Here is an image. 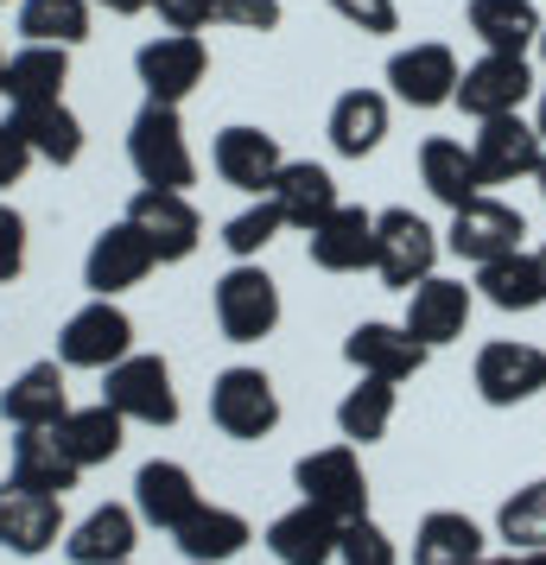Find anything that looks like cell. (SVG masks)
Instances as JSON below:
<instances>
[{"mask_svg":"<svg viewBox=\"0 0 546 565\" xmlns=\"http://www.w3.org/2000/svg\"><path fill=\"white\" fill-rule=\"evenodd\" d=\"M426 343H419L407 324H388V318H363L356 331L343 337V362L356 369V375H375V382H414L419 369H426Z\"/></svg>","mask_w":546,"mask_h":565,"instance_id":"11","label":"cell"},{"mask_svg":"<svg viewBox=\"0 0 546 565\" xmlns=\"http://www.w3.org/2000/svg\"><path fill=\"white\" fill-rule=\"evenodd\" d=\"M64 83H71V52L64 45H20L7 57V103L13 108L64 103Z\"/></svg>","mask_w":546,"mask_h":565,"instance_id":"32","label":"cell"},{"mask_svg":"<svg viewBox=\"0 0 546 565\" xmlns=\"http://www.w3.org/2000/svg\"><path fill=\"white\" fill-rule=\"evenodd\" d=\"M495 540H508V553H540L546 546V477L521 483L495 509Z\"/></svg>","mask_w":546,"mask_h":565,"instance_id":"38","label":"cell"},{"mask_svg":"<svg viewBox=\"0 0 546 565\" xmlns=\"http://www.w3.org/2000/svg\"><path fill=\"white\" fill-rule=\"evenodd\" d=\"M470 306H477V286L432 274V280H419L414 292H407V318H400V324H407L426 350H445V343H458V337H464Z\"/></svg>","mask_w":546,"mask_h":565,"instance_id":"20","label":"cell"},{"mask_svg":"<svg viewBox=\"0 0 546 565\" xmlns=\"http://www.w3.org/2000/svg\"><path fill=\"white\" fill-rule=\"evenodd\" d=\"M210 306H216V331L229 343H260L280 324V286H274V274L260 260H235L229 274L216 280Z\"/></svg>","mask_w":546,"mask_h":565,"instance_id":"2","label":"cell"},{"mask_svg":"<svg viewBox=\"0 0 546 565\" xmlns=\"http://www.w3.org/2000/svg\"><path fill=\"white\" fill-rule=\"evenodd\" d=\"M128 166L153 191H191L197 159H191V140H184V121L172 103H147L128 121Z\"/></svg>","mask_w":546,"mask_h":565,"instance_id":"1","label":"cell"},{"mask_svg":"<svg viewBox=\"0 0 546 565\" xmlns=\"http://www.w3.org/2000/svg\"><path fill=\"white\" fill-rule=\"evenodd\" d=\"M470 153H477L483 184H515V179H534V172H540L546 140H540L534 121H521V115H495V121H477Z\"/></svg>","mask_w":546,"mask_h":565,"instance_id":"16","label":"cell"},{"mask_svg":"<svg viewBox=\"0 0 546 565\" xmlns=\"http://www.w3.org/2000/svg\"><path fill=\"white\" fill-rule=\"evenodd\" d=\"M439 248H445L439 230L426 216H414V210H382L375 216V274L394 292H414L419 280H432L439 274Z\"/></svg>","mask_w":546,"mask_h":565,"instance_id":"3","label":"cell"},{"mask_svg":"<svg viewBox=\"0 0 546 565\" xmlns=\"http://www.w3.org/2000/svg\"><path fill=\"white\" fill-rule=\"evenodd\" d=\"M394 407H400L394 382L356 375V387H350V394L338 401V433H343V445H375V438H388Z\"/></svg>","mask_w":546,"mask_h":565,"instance_id":"35","label":"cell"},{"mask_svg":"<svg viewBox=\"0 0 546 565\" xmlns=\"http://www.w3.org/2000/svg\"><path fill=\"white\" fill-rule=\"evenodd\" d=\"M521 235H527V223H521L515 204H502V198H470L464 210H451L445 248H451L458 260H470V267H483V260L515 255Z\"/></svg>","mask_w":546,"mask_h":565,"instance_id":"14","label":"cell"},{"mask_svg":"<svg viewBox=\"0 0 546 565\" xmlns=\"http://www.w3.org/2000/svg\"><path fill=\"white\" fill-rule=\"evenodd\" d=\"M0 7H7V0H0Z\"/></svg>","mask_w":546,"mask_h":565,"instance_id":"54","label":"cell"},{"mask_svg":"<svg viewBox=\"0 0 546 565\" xmlns=\"http://www.w3.org/2000/svg\"><path fill=\"white\" fill-rule=\"evenodd\" d=\"M477 292H483L495 311H540L546 306L540 260L527 255V248H515V255H502V260H483V267H477Z\"/></svg>","mask_w":546,"mask_h":565,"instance_id":"34","label":"cell"},{"mask_svg":"<svg viewBox=\"0 0 546 565\" xmlns=\"http://www.w3.org/2000/svg\"><path fill=\"white\" fill-rule=\"evenodd\" d=\"M292 483H299V502L338 514V521H356L368 514V477L356 445H324V451H306L292 463Z\"/></svg>","mask_w":546,"mask_h":565,"instance_id":"7","label":"cell"},{"mask_svg":"<svg viewBox=\"0 0 546 565\" xmlns=\"http://www.w3.org/2000/svg\"><path fill=\"white\" fill-rule=\"evenodd\" d=\"M267 198L280 204V216H287V230H306V235H312L318 223H324V216L338 210V179H331L324 166H312V159H287Z\"/></svg>","mask_w":546,"mask_h":565,"instance_id":"28","label":"cell"},{"mask_svg":"<svg viewBox=\"0 0 546 565\" xmlns=\"http://www.w3.org/2000/svg\"><path fill=\"white\" fill-rule=\"evenodd\" d=\"M184 565H191V559H184Z\"/></svg>","mask_w":546,"mask_h":565,"instance_id":"55","label":"cell"},{"mask_svg":"<svg viewBox=\"0 0 546 565\" xmlns=\"http://www.w3.org/2000/svg\"><path fill=\"white\" fill-rule=\"evenodd\" d=\"M13 121L26 128L32 153L45 166H77L83 159V121L64 103H39V108H13Z\"/></svg>","mask_w":546,"mask_h":565,"instance_id":"36","label":"cell"},{"mask_svg":"<svg viewBox=\"0 0 546 565\" xmlns=\"http://www.w3.org/2000/svg\"><path fill=\"white\" fill-rule=\"evenodd\" d=\"M477 565H515V553H483Z\"/></svg>","mask_w":546,"mask_h":565,"instance_id":"47","label":"cell"},{"mask_svg":"<svg viewBox=\"0 0 546 565\" xmlns=\"http://www.w3.org/2000/svg\"><path fill=\"white\" fill-rule=\"evenodd\" d=\"M133 356V318L115 299H89L83 311L64 318L57 331V362L64 369H89V375H108L115 362Z\"/></svg>","mask_w":546,"mask_h":565,"instance_id":"5","label":"cell"},{"mask_svg":"<svg viewBox=\"0 0 546 565\" xmlns=\"http://www.w3.org/2000/svg\"><path fill=\"white\" fill-rule=\"evenodd\" d=\"M133 546H140V514L128 502H103V509H89L64 534V553L71 565H128Z\"/></svg>","mask_w":546,"mask_h":565,"instance_id":"24","label":"cell"},{"mask_svg":"<svg viewBox=\"0 0 546 565\" xmlns=\"http://www.w3.org/2000/svg\"><path fill=\"white\" fill-rule=\"evenodd\" d=\"M153 267H159L153 242L121 216V223H108V230L89 242V255H83V286H89V299H115V292L140 286Z\"/></svg>","mask_w":546,"mask_h":565,"instance_id":"12","label":"cell"},{"mask_svg":"<svg viewBox=\"0 0 546 565\" xmlns=\"http://www.w3.org/2000/svg\"><path fill=\"white\" fill-rule=\"evenodd\" d=\"M534 96V71L527 57H502V52H483L477 64H464L458 77V108L470 121H495V115H521V103Z\"/></svg>","mask_w":546,"mask_h":565,"instance_id":"15","label":"cell"},{"mask_svg":"<svg viewBox=\"0 0 546 565\" xmlns=\"http://www.w3.org/2000/svg\"><path fill=\"white\" fill-rule=\"evenodd\" d=\"M64 540V502L57 495H32V489L0 483V546L20 553V559H39Z\"/></svg>","mask_w":546,"mask_h":565,"instance_id":"22","label":"cell"},{"mask_svg":"<svg viewBox=\"0 0 546 565\" xmlns=\"http://www.w3.org/2000/svg\"><path fill=\"white\" fill-rule=\"evenodd\" d=\"M483 553H490V540L464 509H432L414 527V565H477Z\"/></svg>","mask_w":546,"mask_h":565,"instance_id":"33","label":"cell"},{"mask_svg":"<svg viewBox=\"0 0 546 565\" xmlns=\"http://www.w3.org/2000/svg\"><path fill=\"white\" fill-rule=\"evenodd\" d=\"M534 128H540V140H546V89H540V115H534Z\"/></svg>","mask_w":546,"mask_h":565,"instance_id":"49","label":"cell"},{"mask_svg":"<svg viewBox=\"0 0 546 565\" xmlns=\"http://www.w3.org/2000/svg\"><path fill=\"white\" fill-rule=\"evenodd\" d=\"M77 463L64 458V445H57V433H20L13 438V458H7V483L13 489H32V495H71L77 489Z\"/></svg>","mask_w":546,"mask_h":565,"instance_id":"27","label":"cell"},{"mask_svg":"<svg viewBox=\"0 0 546 565\" xmlns=\"http://www.w3.org/2000/svg\"><path fill=\"white\" fill-rule=\"evenodd\" d=\"M419 184H426L445 210H464L470 198L490 191L483 172H477V153H470L464 140H451V134H432V140L419 147Z\"/></svg>","mask_w":546,"mask_h":565,"instance_id":"25","label":"cell"},{"mask_svg":"<svg viewBox=\"0 0 546 565\" xmlns=\"http://www.w3.org/2000/svg\"><path fill=\"white\" fill-rule=\"evenodd\" d=\"M133 77L147 89V103H172L179 108L197 83L210 77V52L197 32H159L133 52Z\"/></svg>","mask_w":546,"mask_h":565,"instance_id":"8","label":"cell"},{"mask_svg":"<svg viewBox=\"0 0 546 565\" xmlns=\"http://www.w3.org/2000/svg\"><path fill=\"white\" fill-rule=\"evenodd\" d=\"M32 140H26V128H20V121H13V115H7V121H0V191H7V184H20L26 179V166H32Z\"/></svg>","mask_w":546,"mask_h":565,"instance_id":"44","label":"cell"},{"mask_svg":"<svg viewBox=\"0 0 546 565\" xmlns=\"http://www.w3.org/2000/svg\"><path fill=\"white\" fill-rule=\"evenodd\" d=\"M338 565H400V546H394V534L375 514H356L338 534Z\"/></svg>","mask_w":546,"mask_h":565,"instance_id":"40","label":"cell"},{"mask_svg":"<svg viewBox=\"0 0 546 565\" xmlns=\"http://www.w3.org/2000/svg\"><path fill=\"white\" fill-rule=\"evenodd\" d=\"M26 274V216L13 204H0V286Z\"/></svg>","mask_w":546,"mask_h":565,"instance_id":"43","label":"cell"},{"mask_svg":"<svg viewBox=\"0 0 546 565\" xmlns=\"http://www.w3.org/2000/svg\"><path fill=\"white\" fill-rule=\"evenodd\" d=\"M280 230H287L280 204H274V198H255L248 210H235L229 223H223V248H229L235 260H260V248H267Z\"/></svg>","mask_w":546,"mask_h":565,"instance_id":"39","label":"cell"},{"mask_svg":"<svg viewBox=\"0 0 546 565\" xmlns=\"http://www.w3.org/2000/svg\"><path fill=\"white\" fill-rule=\"evenodd\" d=\"M470 382H477V401H483V407H527L534 394H546V350L515 343V337L483 343Z\"/></svg>","mask_w":546,"mask_h":565,"instance_id":"9","label":"cell"},{"mask_svg":"<svg viewBox=\"0 0 546 565\" xmlns=\"http://www.w3.org/2000/svg\"><path fill=\"white\" fill-rule=\"evenodd\" d=\"M248 540H255V527H248L235 509H223V502H197L191 521L172 534V546H179L191 565H229Z\"/></svg>","mask_w":546,"mask_h":565,"instance_id":"30","label":"cell"},{"mask_svg":"<svg viewBox=\"0 0 546 565\" xmlns=\"http://www.w3.org/2000/svg\"><path fill=\"white\" fill-rule=\"evenodd\" d=\"M210 166H216V179L235 184V191H248V198H267L274 179H280V140L267 128H223L216 134V147H210Z\"/></svg>","mask_w":546,"mask_h":565,"instance_id":"17","label":"cell"},{"mask_svg":"<svg viewBox=\"0 0 546 565\" xmlns=\"http://www.w3.org/2000/svg\"><path fill=\"white\" fill-rule=\"evenodd\" d=\"M464 20L483 39V52H502V57H527L540 45V26H546L534 0H470Z\"/></svg>","mask_w":546,"mask_h":565,"instance_id":"29","label":"cell"},{"mask_svg":"<svg viewBox=\"0 0 546 565\" xmlns=\"http://www.w3.org/2000/svg\"><path fill=\"white\" fill-rule=\"evenodd\" d=\"M324 134H331V147H338L343 159H368L388 140V96H382V89H343L338 103H331Z\"/></svg>","mask_w":546,"mask_h":565,"instance_id":"31","label":"cell"},{"mask_svg":"<svg viewBox=\"0 0 546 565\" xmlns=\"http://www.w3.org/2000/svg\"><path fill=\"white\" fill-rule=\"evenodd\" d=\"M338 534H343L338 514L312 509V502H292L287 514L267 521L260 540H267V553L280 565H338Z\"/></svg>","mask_w":546,"mask_h":565,"instance_id":"21","label":"cell"},{"mask_svg":"<svg viewBox=\"0 0 546 565\" xmlns=\"http://www.w3.org/2000/svg\"><path fill=\"white\" fill-rule=\"evenodd\" d=\"M458 77H464V64H458V52L439 45V39L400 45V52L388 57V89H394V103H407V108L458 103Z\"/></svg>","mask_w":546,"mask_h":565,"instance_id":"10","label":"cell"},{"mask_svg":"<svg viewBox=\"0 0 546 565\" xmlns=\"http://www.w3.org/2000/svg\"><path fill=\"white\" fill-rule=\"evenodd\" d=\"M128 223L153 242L159 260H191L197 242H204V216H197V204H191L184 191H153V184H140L128 198Z\"/></svg>","mask_w":546,"mask_h":565,"instance_id":"13","label":"cell"},{"mask_svg":"<svg viewBox=\"0 0 546 565\" xmlns=\"http://www.w3.org/2000/svg\"><path fill=\"white\" fill-rule=\"evenodd\" d=\"M89 7H108V13H121V20H133V13H147L153 0H89Z\"/></svg>","mask_w":546,"mask_h":565,"instance_id":"46","label":"cell"},{"mask_svg":"<svg viewBox=\"0 0 546 565\" xmlns=\"http://www.w3.org/2000/svg\"><path fill=\"white\" fill-rule=\"evenodd\" d=\"M515 565H546V546L540 553H515Z\"/></svg>","mask_w":546,"mask_h":565,"instance_id":"48","label":"cell"},{"mask_svg":"<svg viewBox=\"0 0 546 565\" xmlns=\"http://www.w3.org/2000/svg\"><path fill=\"white\" fill-rule=\"evenodd\" d=\"M534 179H540V198H546V159H540V172H534Z\"/></svg>","mask_w":546,"mask_h":565,"instance_id":"52","label":"cell"},{"mask_svg":"<svg viewBox=\"0 0 546 565\" xmlns=\"http://www.w3.org/2000/svg\"><path fill=\"white\" fill-rule=\"evenodd\" d=\"M71 413V387H64V362H32L20 369L7 394H0V419L13 426V433H52L57 419Z\"/></svg>","mask_w":546,"mask_h":565,"instance_id":"18","label":"cell"},{"mask_svg":"<svg viewBox=\"0 0 546 565\" xmlns=\"http://www.w3.org/2000/svg\"><path fill=\"white\" fill-rule=\"evenodd\" d=\"M534 52H540V64H546V26H540V45H534Z\"/></svg>","mask_w":546,"mask_h":565,"instance_id":"53","label":"cell"},{"mask_svg":"<svg viewBox=\"0 0 546 565\" xmlns=\"http://www.w3.org/2000/svg\"><path fill=\"white\" fill-rule=\"evenodd\" d=\"M153 13L165 20L172 32H197L210 26V0H153Z\"/></svg>","mask_w":546,"mask_h":565,"instance_id":"45","label":"cell"},{"mask_svg":"<svg viewBox=\"0 0 546 565\" xmlns=\"http://www.w3.org/2000/svg\"><path fill=\"white\" fill-rule=\"evenodd\" d=\"M210 20L242 32H274L280 26V0H210Z\"/></svg>","mask_w":546,"mask_h":565,"instance_id":"42","label":"cell"},{"mask_svg":"<svg viewBox=\"0 0 546 565\" xmlns=\"http://www.w3.org/2000/svg\"><path fill=\"white\" fill-rule=\"evenodd\" d=\"M331 13H338V20H350L356 32H368V39H388V32H400V7H394V0H331Z\"/></svg>","mask_w":546,"mask_h":565,"instance_id":"41","label":"cell"},{"mask_svg":"<svg viewBox=\"0 0 546 565\" xmlns=\"http://www.w3.org/2000/svg\"><path fill=\"white\" fill-rule=\"evenodd\" d=\"M52 433H57L64 458L77 463V470H96V463L121 458V445H128V419L108 407V401H96V407H71Z\"/></svg>","mask_w":546,"mask_h":565,"instance_id":"26","label":"cell"},{"mask_svg":"<svg viewBox=\"0 0 546 565\" xmlns=\"http://www.w3.org/2000/svg\"><path fill=\"white\" fill-rule=\"evenodd\" d=\"M204 495H197V477L172 458H153L133 470V514H140V527H159V534H179L191 509H197Z\"/></svg>","mask_w":546,"mask_h":565,"instance_id":"19","label":"cell"},{"mask_svg":"<svg viewBox=\"0 0 546 565\" xmlns=\"http://www.w3.org/2000/svg\"><path fill=\"white\" fill-rule=\"evenodd\" d=\"M534 260H540V286H546V248H534Z\"/></svg>","mask_w":546,"mask_h":565,"instance_id":"51","label":"cell"},{"mask_svg":"<svg viewBox=\"0 0 546 565\" xmlns=\"http://www.w3.org/2000/svg\"><path fill=\"white\" fill-rule=\"evenodd\" d=\"M103 401L128 426H179V387H172V369L165 356H147L133 350L128 362H115L103 375Z\"/></svg>","mask_w":546,"mask_h":565,"instance_id":"6","label":"cell"},{"mask_svg":"<svg viewBox=\"0 0 546 565\" xmlns=\"http://www.w3.org/2000/svg\"><path fill=\"white\" fill-rule=\"evenodd\" d=\"M306 242H312L318 274H363V267H375V216L363 204H338Z\"/></svg>","mask_w":546,"mask_h":565,"instance_id":"23","label":"cell"},{"mask_svg":"<svg viewBox=\"0 0 546 565\" xmlns=\"http://www.w3.org/2000/svg\"><path fill=\"white\" fill-rule=\"evenodd\" d=\"M210 419H216L223 438L255 445V438H267L280 426V387L267 382V369L235 362V369H223V375L210 382Z\"/></svg>","mask_w":546,"mask_h":565,"instance_id":"4","label":"cell"},{"mask_svg":"<svg viewBox=\"0 0 546 565\" xmlns=\"http://www.w3.org/2000/svg\"><path fill=\"white\" fill-rule=\"evenodd\" d=\"M20 39L26 45H83L89 39V0H20Z\"/></svg>","mask_w":546,"mask_h":565,"instance_id":"37","label":"cell"},{"mask_svg":"<svg viewBox=\"0 0 546 565\" xmlns=\"http://www.w3.org/2000/svg\"><path fill=\"white\" fill-rule=\"evenodd\" d=\"M0 96H7V52H0Z\"/></svg>","mask_w":546,"mask_h":565,"instance_id":"50","label":"cell"}]
</instances>
